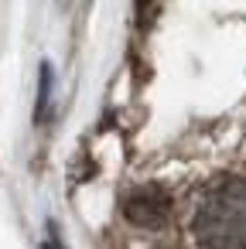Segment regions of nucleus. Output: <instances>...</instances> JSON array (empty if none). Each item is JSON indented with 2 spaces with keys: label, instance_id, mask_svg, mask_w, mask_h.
I'll use <instances>...</instances> for the list:
<instances>
[{
  "label": "nucleus",
  "instance_id": "obj_1",
  "mask_svg": "<svg viewBox=\"0 0 246 249\" xmlns=\"http://www.w3.org/2000/svg\"><path fill=\"white\" fill-rule=\"evenodd\" d=\"M195 235L205 249H246V178H226L205 191Z\"/></svg>",
  "mask_w": 246,
  "mask_h": 249
},
{
  "label": "nucleus",
  "instance_id": "obj_2",
  "mask_svg": "<svg viewBox=\"0 0 246 249\" xmlns=\"http://www.w3.org/2000/svg\"><path fill=\"white\" fill-rule=\"evenodd\" d=\"M123 215L130 225L137 229H161L171 215V198L164 195V188L157 184H144V188H133L127 198H123Z\"/></svg>",
  "mask_w": 246,
  "mask_h": 249
},
{
  "label": "nucleus",
  "instance_id": "obj_3",
  "mask_svg": "<svg viewBox=\"0 0 246 249\" xmlns=\"http://www.w3.org/2000/svg\"><path fill=\"white\" fill-rule=\"evenodd\" d=\"M48 96H52V69L41 65V99H38V116H45V109H48Z\"/></svg>",
  "mask_w": 246,
  "mask_h": 249
}]
</instances>
